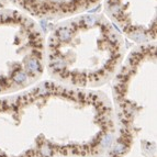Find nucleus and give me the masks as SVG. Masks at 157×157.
<instances>
[]
</instances>
